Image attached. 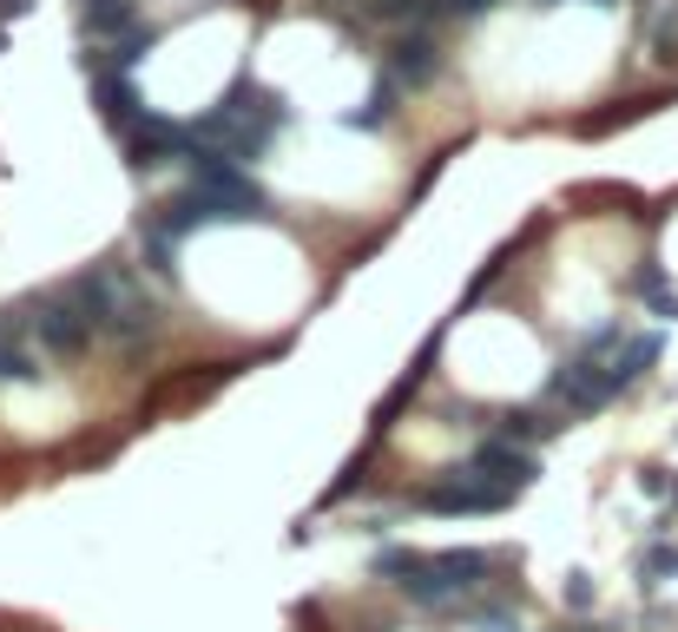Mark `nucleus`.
Instances as JSON below:
<instances>
[{"mask_svg":"<svg viewBox=\"0 0 678 632\" xmlns=\"http://www.w3.org/2000/svg\"><path fill=\"white\" fill-rule=\"evenodd\" d=\"M66 297L86 310L92 330H105V336H119V343H145V336L158 330V303L138 290V277H132L125 264H92V270H79V277L66 284Z\"/></svg>","mask_w":678,"mask_h":632,"instance_id":"f257e3e1","label":"nucleus"},{"mask_svg":"<svg viewBox=\"0 0 678 632\" xmlns=\"http://www.w3.org/2000/svg\"><path fill=\"white\" fill-rule=\"evenodd\" d=\"M494 574V554L488 547H448V554H429V567H422V580H409L402 594L415 600V607H455L468 587H481Z\"/></svg>","mask_w":678,"mask_h":632,"instance_id":"f03ea898","label":"nucleus"},{"mask_svg":"<svg viewBox=\"0 0 678 632\" xmlns=\"http://www.w3.org/2000/svg\"><path fill=\"white\" fill-rule=\"evenodd\" d=\"M26 323L40 330V343H46L53 356H86V343H92V323H86V310H79L66 290L33 297V303H26Z\"/></svg>","mask_w":678,"mask_h":632,"instance_id":"7ed1b4c3","label":"nucleus"},{"mask_svg":"<svg viewBox=\"0 0 678 632\" xmlns=\"http://www.w3.org/2000/svg\"><path fill=\"white\" fill-rule=\"evenodd\" d=\"M422 508L429 514H501V508H514V488H494V481L468 475V462H462V468H448V481H435L422 495Z\"/></svg>","mask_w":678,"mask_h":632,"instance_id":"20e7f679","label":"nucleus"},{"mask_svg":"<svg viewBox=\"0 0 678 632\" xmlns=\"http://www.w3.org/2000/svg\"><path fill=\"white\" fill-rule=\"evenodd\" d=\"M119 145H125V165H132V171H152V165H165L171 152H178V158L191 152V125H178V119H165V112H145Z\"/></svg>","mask_w":678,"mask_h":632,"instance_id":"39448f33","label":"nucleus"},{"mask_svg":"<svg viewBox=\"0 0 678 632\" xmlns=\"http://www.w3.org/2000/svg\"><path fill=\"white\" fill-rule=\"evenodd\" d=\"M92 99H99V119H105L119 138H125V132H132V125L152 112V106L138 99V86H132L119 66H92Z\"/></svg>","mask_w":678,"mask_h":632,"instance_id":"423d86ee","label":"nucleus"},{"mask_svg":"<svg viewBox=\"0 0 678 632\" xmlns=\"http://www.w3.org/2000/svg\"><path fill=\"white\" fill-rule=\"evenodd\" d=\"M468 475H481V481H494V488H514V495H521V488H527V481H534L541 468H534V455H521L514 442L488 435V442H481V448L468 455Z\"/></svg>","mask_w":678,"mask_h":632,"instance_id":"0eeeda50","label":"nucleus"},{"mask_svg":"<svg viewBox=\"0 0 678 632\" xmlns=\"http://www.w3.org/2000/svg\"><path fill=\"white\" fill-rule=\"evenodd\" d=\"M389 73H396L402 86H429V79L442 73V46H435V33H429V26H409V33L389 46Z\"/></svg>","mask_w":678,"mask_h":632,"instance_id":"6e6552de","label":"nucleus"},{"mask_svg":"<svg viewBox=\"0 0 678 632\" xmlns=\"http://www.w3.org/2000/svg\"><path fill=\"white\" fill-rule=\"evenodd\" d=\"M79 26H86V33H112V46H119V40L138 33L145 20H138V0H92V7H79Z\"/></svg>","mask_w":678,"mask_h":632,"instance_id":"1a4fd4ad","label":"nucleus"},{"mask_svg":"<svg viewBox=\"0 0 678 632\" xmlns=\"http://www.w3.org/2000/svg\"><path fill=\"white\" fill-rule=\"evenodd\" d=\"M659 356H666V336H659V330L633 336V343L620 350V363H613V382H620V389H633V382H640V376H646V369H653Z\"/></svg>","mask_w":678,"mask_h":632,"instance_id":"9d476101","label":"nucleus"},{"mask_svg":"<svg viewBox=\"0 0 678 632\" xmlns=\"http://www.w3.org/2000/svg\"><path fill=\"white\" fill-rule=\"evenodd\" d=\"M396 92H402V79H396V73H382V79L369 86V99L349 112V125H356V132H376V125H389V119H396Z\"/></svg>","mask_w":678,"mask_h":632,"instance_id":"9b49d317","label":"nucleus"},{"mask_svg":"<svg viewBox=\"0 0 678 632\" xmlns=\"http://www.w3.org/2000/svg\"><path fill=\"white\" fill-rule=\"evenodd\" d=\"M422 567H429V554H415V547H382L376 554V580H389V587L422 580Z\"/></svg>","mask_w":678,"mask_h":632,"instance_id":"f8f14e48","label":"nucleus"},{"mask_svg":"<svg viewBox=\"0 0 678 632\" xmlns=\"http://www.w3.org/2000/svg\"><path fill=\"white\" fill-rule=\"evenodd\" d=\"M633 297H646V310H653V317H678V297H673V284H666V270H659V264L633 270Z\"/></svg>","mask_w":678,"mask_h":632,"instance_id":"ddd939ff","label":"nucleus"},{"mask_svg":"<svg viewBox=\"0 0 678 632\" xmlns=\"http://www.w3.org/2000/svg\"><path fill=\"white\" fill-rule=\"evenodd\" d=\"M666 580H678V547L673 541H653L640 554V587H666Z\"/></svg>","mask_w":678,"mask_h":632,"instance_id":"4468645a","label":"nucleus"},{"mask_svg":"<svg viewBox=\"0 0 678 632\" xmlns=\"http://www.w3.org/2000/svg\"><path fill=\"white\" fill-rule=\"evenodd\" d=\"M145 270H152V277H178V237L158 231V224L145 231Z\"/></svg>","mask_w":678,"mask_h":632,"instance_id":"2eb2a0df","label":"nucleus"},{"mask_svg":"<svg viewBox=\"0 0 678 632\" xmlns=\"http://www.w3.org/2000/svg\"><path fill=\"white\" fill-rule=\"evenodd\" d=\"M554 429H560V422H547L541 409H508L494 435H501V442H527V435H554Z\"/></svg>","mask_w":678,"mask_h":632,"instance_id":"dca6fc26","label":"nucleus"},{"mask_svg":"<svg viewBox=\"0 0 678 632\" xmlns=\"http://www.w3.org/2000/svg\"><path fill=\"white\" fill-rule=\"evenodd\" d=\"M0 382H40V369L26 363V350H13L7 336H0Z\"/></svg>","mask_w":678,"mask_h":632,"instance_id":"f3484780","label":"nucleus"},{"mask_svg":"<svg viewBox=\"0 0 678 632\" xmlns=\"http://www.w3.org/2000/svg\"><path fill=\"white\" fill-rule=\"evenodd\" d=\"M613 343H620V323H600V330H587V336H580V363H593V356H607Z\"/></svg>","mask_w":678,"mask_h":632,"instance_id":"a211bd4d","label":"nucleus"},{"mask_svg":"<svg viewBox=\"0 0 678 632\" xmlns=\"http://www.w3.org/2000/svg\"><path fill=\"white\" fill-rule=\"evenodd\" d=\"M640 495H653V501H666V495H678V481L666 475V468H640Z\"/></svg>","mask_w":678,"mask_h":632,"instance_id":"6ab92c4d","label":"nucleus"},{"mask_svg":"<svg viewBox=\"0 0 678 632\" xmlns=\"http://www.w3.org/2000/svg\"><path fill=\"white\" fill-rule=\"evenodd\" d=\"M567 607H574V613L593 607V580H587V574H567Z\"/></svg>","mask_w":678,"mask_h":632,"instance_id":"aec40b11","label":"nucleus"},{"mask_svg":"<svg viewBox=\"0 0 678 632\" xmlns=\"http://www.w3.org/2000/svg\"><path fill=\"white\" fill-rule=\"evenodd\" d=\"M494 0H442V13H488Z\"/></svg>","mask_w":678,"mask_h":632,"instance_id":"412c9836","label":"nucleus"},{"mask_svg":"<svg viewBox=\"0 0 678 632\" xmlns=\"http://www.w3.org/2000/svg\"><path fill=\"white\" fill-rule=\"evenodd\" d=\"M20 13H33V0H0V20H20Z\"/></svg>","mask_w":678,"mask_h":632,"instance_id":"4be33fe9","label":"nucleus"},{"mask_svg":"<svg viewBox=\"0 0 678 632\" xmlns=\"http://www.w3.org/2000/svg\"><path fill=\"white\" fill-rule=\"evenodd\" d=\"M587 7H613V0H587Z\"/></svg>","mask_w":678,"mask_h":632,"instance_id":"5701e85b","label":"nucleus"}]
</instances>
